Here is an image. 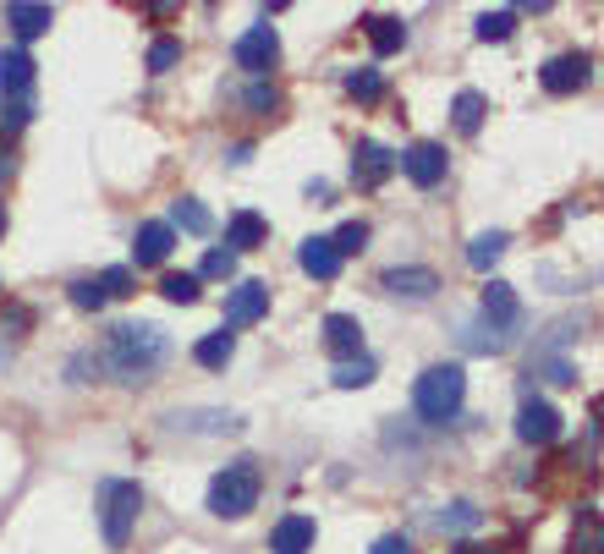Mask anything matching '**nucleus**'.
I'll list each match as a JSON object with an SVG mask.
<instances>
[{"instance_id": "1", "label": "nucleus", "mask_w": 604, "mask_h": 554, "mask_svg": "<svg viewBox=\"0 0 604 554\" xmlns=\"http://www.w3.org/2000/svg\"><path fill=\"white\" fill-rule=\"evenodd\" d=\"M165 330H154V324H116L111 335H105V368L122 379V385H144L154 368L165 363Z\"/></svg>"}, {"instance_id": "2", "label": "nucleus", "mask_w": 604, "mask_h": 554, "mask_svg": "<svg viewBox=\"0 0 604 554\" xmlns=\"http://www.w3.org/2000/svg\"><path fill=\"white\" fill-rule=\"evenodd\" d=\"M259 489H264L259 461H231V467H220V472L209 478V511H215L220 522H242V516L259 505Z\"/></svg>"}, {"instance_id": "3", "label": "nucleus", "mask_w": 604, "mask_h": 554, "mask_svg": "<svg viewBox=\"0 0 604 554\" xmlns=\"http://www.w3.org/2000/svg\"><path fill=\"white\" fill-rule=\"evenodd\" d=\"M461 401H467V374H461L456 363L424 368L418 385H413V407H418L424 422H451V417L461 412Z\"/></svg>"}, {"instance_id": "4", "label": "nucleus", "mask_w": 604, "mask_h": 554, "mask_svg": "<svg viewBox=\"0 0 604 554\" xmlns=\"http://www.w3.org/2000/svg\"><path fill=\"white\" fill-rule=\"evenodd\" d=\"M138 511H144V489H138V483H122V478L100 483V533H105L111 550H122V544L133 539Z\"/></svg>"}, {"instance_id": "5", "label": "nucleus", "mask_w": 604, "mask_h": 554, "mask_svg": "<svg viewBox=\"0 0 604 554\" xmlns=\"http://www.w3.org/2000/svg\"><path fill=\"white\" fill-rule=\"evenodd\" d=\"M396 170H402V154H396V148H385V143H374V138H363L352 148V181H357V187L374 192V187H385Z\"/></svg>"}, {"instance_id": "6", "label": "nucleus", "mask_w": 604, "mask_h": 554, "mask_svg": "<svg viewBox=\"0 0 604 554\" xmlns=\"http://www.w3.org/2000/svg\"><path fill=\"white\" fill-rule=\"evenodd\" d=\"M275 61H281V33H275L270 22H259V28H248V33L237 39V66H242V72L264 77Z\"/></svg>"}, {"instance_id": "7", "label": "nucleus", "mask_w": 604, "mask_h": 554, "mask_svg": "<svg viewBox=\"0 0 604 554\" xmlns=\"http://www.w3.org/2000/svg\"><path fill=\"white\" fill-rule=\"evenodd\" d=\"M589 77H594V61L583 50H566V55L544 61V72H539L544 94H577V88H589Z\"/></svg>"}, {"instance_id": "8", "label": "nucleus", "mask_w": 604, "mask_h": 554, "mask_svg": "<svg viewBox=\"0 0 604 554\" xmlns=\"http://www.w3.org/2000/svg\"><path fill=\"white\" fill-rule=\"evenodd\" d=\"M270 313V285L264 280H237V291H226V330H248Z\"/></svg>"}, {"instance_id": "9", "label": "nucleus", "mask_w": 604, "mask_h": 554, "mask_svg": "<svg viewBox=\"0 0 604 554\" xmlns=\"http://www.w3.org/2000/svg\"><path fill=\"white\" fill-rule=\"evenodd\" d=\"M446 148L440 143H413L407 154H402V176L413 181V187H440L446 181Z\"/></svg>"}, {"instance_id": "10", "label": "nucleus", "mask_w": 604, "mask_h": 554, "mask_svg": "<svg viewBox=\"0 0 604 554\" xmlns=\"http://www.w3.org/2000/svg\"><path fill=\"white\" fill-rule=\"evenodd\" d=\"M478 318H489L500 335H506V330H517V324H522L517 285H506V280H489V285H483V296H478Z\"/></svg>"}, {"instance_id": "11", "label": "nucleus", "mask_w": 604, "mask_h": 554, "mask_svg": "<svg viewBox=\"0 0 604 554\" xmlns=\"http://www.w3.org/2000/svg\"><path fill=\"white\" fill-rule=\"evenodd\" d=\"M517 439L522 445H555L561 439V412L550 407V401H522V412H517Z\"/></svg>"}, {"instance_id": "12", "label": "nucleus", "mask_w": 604, "mask_h": 554, "mask_svg": "<svg viewBox=\"0 0 604 554\" xmlns=\"http://www.w3.org/2000/svg\"><path fill=\"white\" fill-rule=\"evenodd\" d=\"M379 285H385L390 296H402V302H429V296L440 291V275L424 270V264H413V270H385Z\"/></svg>"}, {"instance_id": "13", "label": "nucleus", "mask_w": 604, "mask_h": 554, "mask_svg": "<svg viewBox=\"0 0 604 554\" xmlns=\"http://www.w3.org/2000/svg\"><path fill=\"white\" fill-rule=\"evenodd\" d=\"M324 346H330L341 363L363 357V324H357L352 313H330V318H324Z\"/></svg>"}, {"instance_id": "14", "label": "nucleus", "mask_w": 604, "mask_h": 554, "mask_svg": "<svg viewBox=\"0 0 604 554\" xmlns=\"http://www.w3.org/2000/svg\"><path fill=\"white\" fill-rule=\"evenodd\" d=\"M313 539H319L313 516H281L275 533H270V554H308L313 550Z\"/></svg>"}, {"instance_id": "15", "label": "nucleus", "mask_w": 604, "mask_h": 554, "mask_svg": "<svg viewBox=\"0 0 604 554\" xmlns=\"http://www.w3.org/2000/svg\"><path fill=\"white\" fill-rule=\"evenodd\" d=\"M6 22H11L17 39H44L55 28V11L50 6H33V0H11L6 6Z\"/></svg>"}, {"instance_id": "16", "label": "nucleus", "mask_w": 604, "mask_h": 554, "mask_svg": "<svg viewBox=\"0 0 604 554\" xmlns=\"http://www.w3.org/2000/svg\"><path fill=\"white\" fill-rule=\"evenodd\" d=\"M298 264L313 280H335V275H341V253H335V242H330V237H308V242L298 248Z\"/></svg>"}, {"instance_id": "17", "label": "nucleus", "mask_w": 604, "mask_h": 554, "mask_svg": "<svg viewBox=\"0 0 604 554\" xmlns=\"http://www.w3.org/2000/svg\"><path fill=\"white\" fill-rule=\"evenodd\" d=\"M170 248H176V231H170L165 220H149V226H138L133 259H138V264H165V259H170Z\"/></svg>"}, {"instance_id": "18", "label": "nucleus", "mask_w": 604, "mask_h": 554, "mask_svg": "<svg viewBox=\"0 0 604 554\" xmlns=\"http://www.w3.org/2000/svg\"><path fill=\"white\" fill-rule=\"evenodd\" d=\"M264 237H270V226H264V215H253V209H237L231 226H226V248H231V253H248V248H259Z\"/></svg>"}, {"instance_id": "19", "label": "nucleus", "mask_w": 604, "mask_h": 554, "mask_svg": "<svg viewBox=\"0 0 604 554\" xmlns=\"http://www.w3.org/2000/svg\"><path fill=\"white\" fill-rule=\"evenodd\" d=\"M363 28H368V44H374L379 55H396V50L407 44V22H402V17H374V11H368Z\"/></svg>"}, {"instance_id": "20", "label": "nucleus", "mask_w": 604, "mask_h": 554, "mask_svg": "<svg viewBox=\"0 0 604 554\" xmlns=\"http://www.w3.org/2000/svg\"><path fill=\"white\" fill-rule=\"evenodd\" d=\"M572 554H604V516L600 511H577V522H572V544H566Z\"/></svg>"}, {"instance_id": "21", "label": "nucleus", "mask_w": 604, "mask_h": 554, "mask_svg": "<svg viewBox=\"0 0 604 554\" xmlns=\"http://www.w3.org/2000/svg\"><path fill=\"white\" fill-rule=\"evenodd\" d=\"M483 116H489V100H483L478 88H461V94H456V105H451L456 133H461V138H472V133L483 127Z\"/></svg>"}, {"instance_id": "22", "label": "nucleus", "mask_w": 604, "mask_h": 554, "mask_svg": "<svg viewBox=\"0 0 604 554\" xmlns=\"http://www.w3.org/2000/svg\"><path fill=\"white\" fill-rule=\"evenodd\" d=\"M0 88H6V94H28V88H33V61H28V50H0Z\"/></svg>"}, {"instance_id": "23", "label": "nucleus", "mask_w": 604, "mask_h": 554, "mask_svg": "<svg viewBox=\"0 0 604 554\" xmlns=\"http://www.w3.org/2000/svg\"><path fill=\"white\" fill-rule=\"evenodd\" d=\"M511 248V237L506 231H483V237H472V248H467V264L483 275V270H494L500 264V253Z\"/></svg>"}, {"instance_id": "24", "label": "nucleus", "mask_w": 604, "mask_h": 554, "mask_svg": "<svg viewBox=\"0 0 604 554\" xmlns=\"http://www.w3.org/2000/svg\"><path fill=\"white\" fill-rule=\"evenodd\" d=\"M192 357H198L204 368H226V363L237 357V335H231V330H215V335H204V341L192 346Z\"/></svg>"}, {"instance_id": "25", "label": "nucleus", "mask_w": 604, "mask_h": 554, "mask_svg": "<svg viewBox=\"0 0 604 554\" xmlns=\"http://www.w3.org/2000/svg\"><path fill=\"white\" fill-rule=\"evenodd\" d=\"M461 346H467V352H506V335H500L489 318H467V324H461Z\"/></svg>"}, {"instance_id": "26", "label": "nucleus", "mask_w": 604, "mask_h": 554, "mask_svg": "<svg viewBox=\"0 0 604 554\" xmlns=\"http://www.w3.org/2000/svg\"><path fill=\"white\" fill-rule=\"evenodd\" d=\"M170 428H192V433H231L237 417L231 412H170Z\"/></svg>"}, {"instance_id": "27", "label": "nucleus", "mask_w": 604, "mask_h": 554, "mask_svg": "<svg viewBox=\"0 0 604 554\" xmlns=\"http://www.w3.org/2000/svg\"><path fill=\"white\" fill-rule=\"evenodd\" d=\"M170 220H176L181 231H192V237H209V226H215L198 198H176V203H170Z\"/></svg>"}, {"instance_id": "28", "label": "nucleus", "mask_w": 604, "mask_h": 554, "mask_svg": "<svg viewBox=\"0 0 604 554\" xmlns=\"http://www.w3.org/2000/svg\"><path fill=\"white\" fill-rule=\"evenodd\" d=\"M374 374H379V363L363 352V357H352V363L335 368V385H341V390H363V385H374Z\"/></svg>"}, {"instance_id": "29", "label": "nucleus", "mask_w": 604, "mask_h": 554, "mask_svg": "<svg viewBox=\"0 0 604 554\" xmlns=\"http://www.w3.org/2000/svg\"><path fill=\"white\" fill-rule=\"evenodd\" d=\"M511 33H517V11H483L478 17V39L483 44H506Z\"/></svg>"}, {"instance_id": "30", "label": "nucleus", "mask_w": 604, "mask_h": 554, "mask_svg": "<svg viewBox=\"0 0 604 554\" xmlns=\"http://www.w3.org/2000/svg\"><path fill=\"white\" fill-rule=\"evenodd\" d=\"M346 94H352V100H357V105H374V100H379V94H385V77H379V72H374V66H357V72H352V77H346Z\"/></svg>"}, {"instance_id": "31", "label": "nucleus", "mask_w": 604, "mask_h": 554, "mask_svg": "<svg viewBox=\"0 0 604 554\" xmlns=\"http://www.w3.org/2000/svg\"><path fill=\"white\" fill-rule=\"evenodd\" d=\"M478 522H483V511H478L472 500H456V505L440 511V527H446V533H472Z\"/></svg>"}, {"instance_id": "32", "label": "nucleus", "mask_w": 604, "mask_h": 554, "mask_svg": "<svg viewBox=\"0 0 604 554\" xmlns=\"http://www.w3.org/2000/svg\"><path fill=\"white\" fill-rule=\"evenodd\" d=\"M330 242H335V253H341V259H352V253H363V248H368V226H363V220H346Z\"/></svg>"}, {"instance_id": "33", "label": "nucleus", "mask_w": 604, "mask_h": 554, "mask_svg": "<svg viewBox=\"0 0 604 554\" xmlns=\"http://www.w3.org/2000/svg\"><path fill=\"white\" fill-rule=\"evenodd\" d=\"M105 302H111V296L100 291V280H72V307H77V313H100Z\"/></svg>"}, {"instance_id": "34", "label": "nucleus", "mask_w": 604, "mask_h": 554, "mask_svg": "<svg viewBox=\"0 0 604 554\" xmlns=\"http://www.w3.org/2000/svg\"><path fill=\"white\" fill-rule=\"evenodd\" d=\"M231 270H237V253H231V248H209V253H204V264H198V280H204V275L226 280Z\"/></svg>"}, {"instance_id": "35", "label": "nucleus", "mask_w": 604, "mask_h": 554, "mask_svg": "<svg viewBox=\"0 0 604 554\" xmlns=\"http://www.w3.org/2000/svg\"><path fill=\"white\" fill-rule=\"evenodd\" d=\"M528 374H550V385H577V374H572V363L566 357H533V368Z\"/></svg>"}, {"instance_id": "36", "label": "nucleus", "mask_w": 604, "mask_h": 554, "mask_svg": "<svg viewBox=\"0 0 604 554\" xmlns=\"http://www.w3.org/2000/svg\"><path fill=\"white\" fill-rule=\"evenodd\" d=\"M159 291H165L170 302H181V307H187V302H198V275H165V280H159Z\"/></svg>"}, {"instance_id": "37", "label": "nucleus", "mask_w": 604, "mask_h": 554, "mask_svg": "<svg viewBox=\"0 0 604 554\" xmlns=\"http://www.w3.org/2000/svg\"><path fill=\"white\" fill-rule=\"evenodd\" d=\"M133 285H138V280H133L127 264H116V270H105V275H100V291H105V296H133Z\"/></svg>"}, {"instance_id": "38", "label": "nucleus", "mask_w": 604, "mask_h": 554, "mask_svg": "<svg viewBox=\"0 0 604 554\" xmlns=\"http://www.w3.org/2000/svg\"><path fill=\"white\" fill-rule=\"evenodd\" d=\"M176 61H181V44H176V39H159L149 50V72H170Z\"/></svg>"}, {"instance_id": "39", "label": "nucleus", "mask_w": 604, "mask_h": 554, "mask_svg": "<svg viewBox=\"0 0 604 554\" xmlns=\"http://www.w3.org/2000/svg\"><path fill=\"white\" fill-rule=\"evenodd\" d=\"M248 105H253V111H275V105H281V94H275V88H264V83H259V88H253V94H248Z\"/></svg>"}, {"instance_id": "40", "label": "nucleus", "mask_w": 604, "mask_h": 554, "mask_svg": "<svg viewBox=\"0 0 604 554\" xmlns=\"http://www.w3.org/2000/svg\"><path fill=\"white\" fill-rule=\"evenodd\" d=\"M374 554H413V544H407L402 533H385V539L374 544Z\"/></svg>"}, {"instance_id": "41", "label": "nucleus", "mask_w": 604, "mask_h": 554, "mask_svg": "<svg viewBox=\"0 0 604 554\" xmlns=\"http://www.w3.org/2000/svg\"><path fill=\"white\" fill-rule=\"evenodd\" d=\"M0 176H11V148L0 143Z\"/></svg>"}, {"instance_id": "42", "label": "nucleus", "mask_w": 604, "mask_h": 554, "mask_svg": "<svg viewBox=\"0 0 604 554\" xmlns=\"http://www.w3.org/2000/svg\"><path fill=\"white\" fill-rule=\"evenodd\" d=\"M456 554H494V550H478V544H461Z\"/></svg>"}, {"instance_id": "43", "label": "nucleus", "mask_w": 604, "mask_h": 554, "mask_svg": "<svg viewBox=\"0 0 604 554\" xmlns=\"http://www.w3.org/2000/svg\"><path fill=\"white\" fill-rule=\"evenodd\" d=\"M6 363H11V346H6V341H0V368H6Z\"/></svg>"}, {"instance_id": "44", "label": "nucleus", "mask_w": 604, "mask_h": 554, "mask_svg": "<svg viewBox=\"0 0 604 554\" xmlns=\"http://www.w3.org/2000/svg\"><path fill=\"white\" fill-rule=\"evenodd\" d=\"M0 237H6V203H0Z\"/></svg>"}]
</instances>
